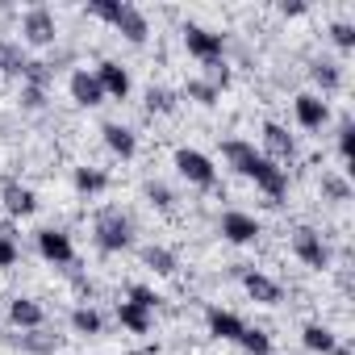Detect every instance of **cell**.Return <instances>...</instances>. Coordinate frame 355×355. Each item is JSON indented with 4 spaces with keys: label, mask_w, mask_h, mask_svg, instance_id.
Here are the masks:
<instances>
[{
    "label": "cell",
    "mask_w": 355,
    "mask_h": 355,
    "mask_svg": "<svg viewBox=\"0 0 355 355\" xmlns=\"http://www.w3.org/2000/svg\"><path fill=\"white\" fill-rule=\"evenodd\" d=\"M243 175H251V180H255L272 201H280V197L288 193V175H284V167H276V163L263 159V155H255V159L243 167Z\"/></svg>",
    "instance_id": "6da1fadb"
},
{
    "label": "cell",
    "mask_w": 355,
    "mask_h": 355,
    "mask_svg": "<svg viewBox=\"0 0 355 355\" xmlns=\"http://www.w3.org/2000/svg\"><path fill=\"white\" fill-rule=\"evenodd\" d=\"M96 243H101V251H125L130 247V218L121 209H105L96 218Z\"/></svg>",
    "instance_id": "7a4b0ae2"
},
{
    "label": "cell",
    "mask_w": 355,
    "mask_h": 355,
    "mask_svg": "<svg viewBox=\"0 0 355 355\" xmlns=\"http://www.w3.org/2000/svg\"><path fill=\"white\" fill-rule=\"evenodd\" d=\"M175 167H180V175L189 184H197V189H214V180H218V167L201 155V150H175Z\"/></svg>",
    "instance_id": "3957f363"
},
{
    "label": "cell",
    "mask_w": 355,
    "mask_h": 355,
    "mask_svg": "<svg viewBox=\"0 0 355 355\" xmlns=\"http://www.w3.org/2000/svg\"><path fill=\"white\" fill-rule=\"evenodd\" d=\"M184 46H189V55H197L201 63H214V59H222L226 38L214 34V30H205V26H184Z\"/></svg>",
    "instance_id": "277c9868"
},
{
    "label": "cell",
    "mask_w": 355,
    "mask_h": 355,
    "mask_svg": "<svg viewBox=\"0 0 355 355\" xmlns=\"http://www.w3.org/2000/svg\"><path fill=\"white\" fill-rule=\"evenodd\" d=\"M293 251H297V259H301L305 268H313V272H322V268L330 263V251H326L322 234H313V230H297V234H293Z\"/></svg>",
    "instance_id": "5b68a950"
},
{
    "label": "cell",
    "mask_w": 355,
    "mask_h": 355,
    "mask_svg": "<svg viewBox=\"0 0 355 355\" xmlns=\"http://www.w3.org/2000/svg\"><path fill=\"white\" fill-rule=\"evenodd\" d=\"M21 34H26V42H34V46H46V42H55V13L51 9H30L26 13V21H21Z\"/></svg>",
    "instance_id": "8992f818"
},
{
    "label": "cell",
    "mask_w": 355,
    "mask_h": 355,
    "mask_svg": "<svg viewBox=\"0 0 355 355\" xmlns=\"http://www.w3.org/2000/svg\"><path fill=\"white\" fill-rule=\"evenodd\" d=\"M263 146H268V155H263V159H272L276 167H280V163H288V159H293V150H297V146H293V134H288L284 125H276V121H268V125H263Z\"/></svg>",
    "instance_id": "52a82bcc"
},
{
    "label": "cell",
    "mask_w": 355,
    "mask_h": 355,
    "mask_svg": "<svg viewBox=\"0 0 355 355\" xmlns=\"http://www.w3.org/2000/svg\"><path fill=\"white\" fill-rule=\"evenodd\" d=\"M113 30L125 38V42H134V46H142L146 42V34H150V26H146V17L134 9V5H121V13H117V21H113Z\"/></svg>",
    "instance_id": "ba28073f"
},
{
    "label": "cell",
    "mask_w": 355,
    "mask_h": 355,
    "mask_svg": "<svg viewBox=\"0 0 355 355\" xmlns=\"http://www.w3.org/2000/svg\"><path fill=\"white\" fill-rule=\"evenodd\" d=\"M92 76H96V84H101V92H105V96H117V101H125V96H130V76H125V67H121V63H101Z\"/></svg>",
    "instance_id": "9c48e42d"
},
{
    "label": "cell",
    "mask_w": 355,
    "mask_h": 355,
    "mask_svg": "<svg viewBox=\"0 0 355 355\" xmlns=\"http://www.w3.org/2000/svg\"><path fill=\"white\" fill-rule=\"evenodd\" d=\"M293 109H297V121H301L305 130H322V125H326V117H330L326 101H322V96H313V92H301V96L293 101Z\"/></svg>",
    "instance_id": "30bf717a"
},
{
    "label": "cell",
    "mask_w": 355,
    "mask_h": 355,
    "mask_svg": "<svg viewBox=\"0 0 355 355\" xmlns=\"http://www.w3.org/2000/svg\"><path fill=\"white\" fill-rule=\"evenodd\" d=\"M38 251H42V259H46V263H71V259H76L71 239H67V234H59V230H42V234H38Z\"/></svg>",
    "instance_id": "8fae6325"
},
{
    "label": "cell",
    "mask_w": 355,
    "mask_h": 355,
    "mask_svg": "<svg viewBox=\"0 0 355 355\" xmlns=\"http://www.w3.org/2000/svg\"><path fill=\"white\" fill-rule=\"evenodd\" d=\"M222 234L230 239V243H255V234H259V222L251 218V214H226L222 218Z\"/></svg>",
    "instance_id": "7c38bea8"
},
{
    "label": "cell",
    "mask_w": 355,
    "mask_h": 355,
    "mask_svg": "<svg viewBox=\"0 0 355 355\" xmlns=\"http://www.w3.org/2000/svg\"><path fill=\"white\" fill-rule=\"evenodd\" d=\"M243 284H247V293L259 301V305H280V284L272 280V276H263V272H243Z\"/></svg>",
    "instance_id": "4fadbf2b"
},
{
    "label": "cell",
    "mask_w": 355,
    "mask_h": 355,
    "mask_svg": "<svg viewBox=\"0 0 355 355\" xmlns=\"http://www.w3.org/2000/svg\"><path fill=\"white\" fill-rule=\"evenodd\" d=\"M71 101L84 105V109H92V105L105 101V92H101V84H96L92 71H76V76H71Z\"/></svg>",
    "instance_id": "5bb4252c"
},
{
    "label": "cell",
    "mask_w": 355,
    "mask_h": 355,
    "mask_svg": "<svg viewBox=\"0 0 355 355\" xmlns=\"http://www.w3.org/2000/svg\"><path fill=\"white\" fill-rule=\"evenodd\" d=\"M205 322H209V330H214L218 338H230V343H239V334L247 330L239 313H230V309H218V305H214V309L205 313Z\"/></svg>",
    "instance_id": "9a60e30c"
},
{
    "label": "cell",
    "mask_w": 355,
    "mask_h": 355,
    "mask_svg": "<svg viewBox=\"0 0 355 355\" xmlns=\"http://www.w3.org/2000/svg\"><path fill=\"white\" fill-rule=\"evenodd\" d=\"M101 134H105V146H109L113 155H121V159H130V155L138 150V138H134V134H130L125 125H113V121H109V125H105Z\"/></svg>",
    "instance_id": "2e32d148"
},
{
    "label": "cell",
    "mask_w": 355,
    "mask_h": 355,
    "mask_svg": "<svg viewBox=\"0 0 355 355\" xmlns=\"http://www.w3.org/2000/svg\"><path fill=\"white\" fill-rule=\"evenodd\" d=\"M34 193L30 189H21V184H5V209L13 214V218H26V214H34Z\"/></svg>",
    "instance_id": "e0dca14e"
},
{
    "label": "cell",
    "mask_w": 355,
    "mask_h": 355,
    "mask_svg": "<svg viewBox=\"0 0 355 355\" xmlns=\"http://www.w3.org/2000/svg\"><path fill=\"white\" fill-rule=\"evenodd\" d=\"M9 318H13L17 326L34 330V326H42V305H38V301H30V297H17V301L9 305Z\"/></svg>",
    "instance_id": "ac0fdd59"
},
{
    "label": "cell",
    "mask_w": 355,
    "mask_h": 355,
    "mask_svg": "<svg viewBox=\"0 0 355 355\" xmlns=\"http://www.w3.org/2000/svg\"><path fill=\"white\" fill-rule=\"evenodd\" d=\"M301 343H305L309 351H322V355H330V351L338 347V338H334V330H326V326H318V322L301 330Z\"/></svg>",
    "instance_id": "d6986e66"
},
{
    "label": "cell",
    "mask_w": 355,
    "mask_h": 355,
    "mask_svg": "<svg viewBox=\"0 0 355 355\" xmlns=\"http://www.w3.org/2000/svg\"><path fill=\"white\" fill-rule=\"evenodd\" d=\"M222 155H226V163H230L234 171H243V167H247L259 150H255L251 142H243V138H230V142H222Z\"/></svg>",
    "instance_id": "ffe728a7"
},
{
    "label": "cell",
    "mask_w": 355,
    "mask_h": 355,
    "mask_svg": "<svg viewBox=\"0 0 355 355\" xmlns=\"http://www.w3.org/2000/svg\"><path fill=\"white\" fill-rule=\"evenodd\" d=\"M117 322H121L125 330H134V334H146V330H150V313L138 309V305H130V301L117 305Z\"/></svg>",
    "instance_id": "44dd1931"
},
{
    "label": "cell",
    "mask_w": 355,
    "mask_h": 355,
    "mask_svg": "<svg viewBox=\"0 0 355 355\" xmlns=\"http://www.w3.org/2000/svg\"><path fill=\"white\" fill-rule=\"evenodd\" d=\"M105 184H109L105 171H96V167H76V189H80V193H105Z\"/></svg>",
    "instance_id": "7402d4cb"
},
{
    "label": "cell",
    "mask_w": 355,
    "mask_h": 355,
    "mask_svg": "<svg viewBox=\"0 0 355 355\" xmlns=\"http://www.w3.org/2000/svg\"><path fill=\"white\" fill-rule=\"evenodd\" d=\"M142 259H146V268H155L159 276H171V272H175V255H171L167 247H146Z\"/></svg>",
    "instance_id": "603a6c76"
},
{
    "label": "cell",
    "mask_w": 355,
    "mask_h": 355,
    "mask_svg": "<svg viewBox=\"0 0 355 355\" xmlns=\"http://www.w3.org/2000/svg\"><path fill=\"white\" fill-rule=\"evenodd\" d=\"M71 326H76L80 334H101V313L88 309V305H80V309L71 313Z\"/></svg>",
    "instance_id": "cb8c5ba5"
},
{
    "label": "cell",
    "mask_w": 355,
    "mask_h": 355,
    "mask_svg": "<svg viewBox=\"0 0 355 355\" xmlns=\"http://www.w3.org/2000/svg\"><path fill=\"white\" fill-rule=\"evenodd\" d=\"M239 343H243L251 355H272V338H268L263 330H243V334H239Z\"/></svg>",
    "instance_id": "d4e9b609"
},
{
    "label": "cell",
    "mask_w": 355,
    "mask_h": 355,
    "mask_svg": "<svg viewBox=\"0 0 355 355\" xmlns=\"http://www.w3.org/2000/svg\"><path fill=\"white\" fill-rule=\"evenodd\" d=\"M121 5H125V0H88V13L113 26V21H117V13H121Z\"/></svg>",
    "instance_id": "484cf974"
},
{
    "label": "cell",
    "mask_w": 355,
    "mask_h": 355,
    "mask_svg": "<svg viewBox=\"0 0 355 355\" xmlns=\"http://www.w3.org/2000/svg\"><path fill=\"white\" fill-rule=\"evenodd\" d=\"M313 80H318L326 92H334V88L343 84V71H338L334 63H313Z\"/></svg>",
    "instance_id": "4316f807"
},
{
    "label": "cell",
    "mask_w": 355,
    "mask_h": 355,
    "mask_svg": "<svg viewBox=\"0 0 355 355\" xmlns=\"http://www.w3.org/2000/svg\"><path fill=\"white\" fill-rule=\"evenodd\" d=\"M205 76H209L205 84H209L214 92H222V88L230 84V71H226V63H222V59H214V63H205Z\"/></svg>",
    "instance_id": "83f0119b"
},
{
    "label": "cell",
    "mask_w": 355,
    "mask_h": 355,
    "mask_svg": "<svg viewBox=\"0 0 355 355\" xmlns=\"http://www.w3.org/2000/svg\"><path fill=\"white\" fill-rule=\"evenodd\" d=\"M330 38H334V46L351 51V46H355V26H351V21H334V26H330Z\"/></svg>",
    "instance_id": "f1b7e54d"
},
{
    "label": "cell",
    "mask_w": 355,
    "mask_h": 355,
    "mask_svg": "<svg viewBox=\"0 0 355 355\" xmlns=\"http://www.w3.org/2000/svg\"><path fill=\"white\" fill-rule=\"evenodd\" d=\"M171 105H175L171 92H163V88H150V92H146V109H150V113H171Z\"/></svg>",
    "instance_id": "f546056e"
},
{
    "label": "cell",
    "mask_w": 355,
    "mask_h": 355,
    "mask_svg": "<svg viewBox=\"0 0 355 355\" xmlns=\"http://www.w3.org/2000/svg\"><path fill=\"white\" fill-rule=\"evenodd\" d=\"M0 67H5V71H13V76H21V71H26V59H21V51H17V46H0Z\"/></svg>",
    "instance_id": "4dcf8cb0"
},
{
    "label": "cell",
    "mask_w": 355,
    "mask_h": 355,
    "mask_svg": "<svg viewBox=\"0 0 355 355\" xmlns=\"http://www.w3.org/2000/svg\"><path fill=\"white\" fill-rule=\"evenodd\" d=\"M322 193H326L330 201H347V197H351L347 180H338V175H322Z\"/></svg>",
    "instance_id": "1f68e13d"
},
{
    "label": "cell",
    "mask_w": 355,
    "mask_h": 355,
    "mask_svg": "<svg viewBox=\"0 0 355 355\" xmlns=\"http://www.w3.org/2000/svg\"><path fill=\"white\" fill-rule=\"evenodd\" d=\"M26 88H46V80H51V71H46V63H26Z\"/></svg>",
    "instance_id": "d6a6232c"
},
{
    "label": "cell",
    "mask_w": 355,
    "mask_h": 355,
    "mask_svg": "<svg viewBox=\"0 0 355 355\" xmlns=\"http://www.w3.org/2000/svg\"><path fill=\"white\" fill-rule=\"evenodd\" d=\"M189 96H193L197 105H218V92H214L205 80H189Z\"/></svg>",
    "instance_id": "836d02e7"
},
{
    "label": "cell",
    "mask_w": 355,
    "mask_h": 355,
    "mask_svg": "<svg viewBox=\"0 0 355 355\" xmlns=\"http://www.w3.org/2000/svg\"><path fill=\"white\" fill-rule=\"evenodd\" d=\"M338 155L351 163V155H355V125L351 121H343V130H338Z\"/></svg>",
    "instance_id": "e575fe53"
},
{
    "label": "cell",
    "mask_w": 355,
    "mask_h": 355,
    "mask_svg": "<svg viewBox=\"0 0 355 355\" xmlns=\"http://www.w3.org/2000/svg\"><path fill=\"white\" fill-rule=\"evenodd\" d=\"M155 301H159V297H155L146 284H134V288H130V305H138V309H146V313H150V309H155Z\"/></svg>",
    "instance_id": "d590c367"
},
{
    "label": "cell",
    "mask_w": 355,
    "mask_h": 355,
    "mask_svg": "<svg viewBox=\"0 0 355 355\" xmlns=\"http://www.w3.org/2000/svg\"><path fill=\"white\" fill-rule=\"evenodd\" d=\"M17 263V243L0 234V268H13Z\"/></svg>",
    "instance_id": "8d00e7d4"
},
{
    "label": "cell",
    "mask_w": 355,
    "mask_h": 355,
    "mask_svg": "<svg viewBox=\"0 0 355 355\" xmlns=\"http://www.w3.org/2000/svg\"><path fill=\"white\" fill-rule=\"evenodd\" d=\"M21 105L26 109H42L46 105V92L42 88H21Z\"/></svg>",
    "instance_id": "74e56055"
},
{
    "label": "cell",
    "mask_w": 355,
    "mask_h": 355,
    "mask_svg": "<svg viewBox=\"0 0 355 355\" xmlns=\"http://www.w3.org/2000/svg\"><path fill=\"white\" fill-rule=\"evenodd\" d=\"M146 197H150V205H159V209L171 205V193H167L163 184H146Z\"/></svg>",
    "instance_id": "f35d334b"
},
{
    "label": "cell",
    "mask_w": 355,
    "mask_h": 355,
    "mask_svg": "<svg viewBox=\"0 0 355 355\" xmlns=\"http://www.w3.org/2000/svg\"><path fill=\"white\" fill-rule=\"evenodd\" d=\"M280 13H284V17H301V13H305V5H301V0H284Z\"/></svg>",
    "instance_id": "ab89813d"
},
{
    "label": "cell",
    "mask_w": 355,
    "mask_h": 355,
    "mask_svg": "<svg viewBox=\"0 0 355 355\" xmlns=\"http://www.w3.org/2000/svg\"><path fill=\"white\" fill-rule=\"evenodd\" d=\"M330 355H351V351H347V347H334V351H330Z\"/></svg>",
    "instance_id": "60d3db41"
}]
</instances>
